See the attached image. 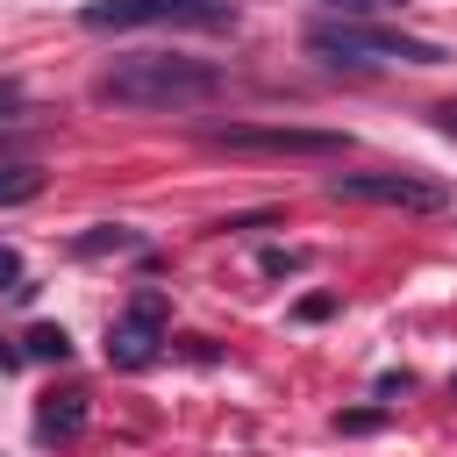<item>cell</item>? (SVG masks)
I'll return each instance as SVG.
<instances>
[{"instance_id":"cell-15","label":"cell","mask_w":457,"mask_h":457,"mask_svg":"<svg viewBox=\"0 0 457 457\" xmlns=\"http://www.w3.org/2000/svg\"><path fill=\"white\" fill-rule=\"evenodd\" d=\"M293 314H300V321H328V314H336V293H307Z\"/></svg>"},{"instance_id":"cell-20","label":"cell","mask_w":457,"mask_h":457,"mask_svg":"<svg viewBox=\"0 0 457 457\" xmlns=\"http://www.w3.org/2000/svg\"><path fill=\"white\" fill-rule=\"evenodd\" d=\"M450 400H457V371H450Z\"/></svg>"},{"instance_id":"cell-19","label":"cell","mask_w":457,"mask_h":457,"mask_svg":"<svg viewBox=\"0 0 457 457\" xmlns=\"http://www.w3.org/2000/svg\"><path fill=\"white\" fill-rule=\"evenodd\" d=\"M14 364H29V357H21V343H0V371H14Z\"/></svg>"},{"instance_id":"cell-18","label":"cell","mask_w":457,"mask_h":457,"mask_svg":"<svg viewBox=\"0 0 457 457\" xmlns=\"http://www.w3.org/2000/svg\"><path fill=\"white\" fill-rule=\"evenodd\" d=\"M378 393H386V400H393V393H414V371H386V378H378Z\"/></svg>"},{"instance_id":"cell-17","label":"cell","mask_w":457,"mask_h":457,"mask_svg":"<svg viewBox=\"0 0 457 457\" xmlns=\"http://www.w3.org/2000/svg\"><path fill=\"white\" fill-rule=\"evenodd\" d=\"M428 121H436V129L457 143V100H436V107H428Z\"/></svg>"},{"instance_id":"cell-4","label":"cell","mask_w":457,"mask_h":457,"mask_svg":"<svg viewBox=\"0 0 457 457\" xmlns=\"http://www.w3.org/2000/svg\"><path fill=\"white\" fill-rule=\"evenodd\" d=\"M328 193H336V200L400 207V214H436V207H450V186H443V179H421V171H328Z\"/></svg>"},{"instance_id":"cell-12","label":"cell","mask_w":457,"mask_h":457,"mask_svg":"<svg viewBox=\"0 0 457 457\" xmlns=\"http://www.w3.org/2000/svg\"><path fill=\"white\" fill-rule=\"evenodd\" d=\"M300 264H307V250H264V257H257L264 278H286V271H300Z\"/></svg>"},{"instance_id":"cell-6","label":"cell","mask_w":457,"mask_h":457,"mask_svg":"<svg viewBox=\"0 0 457 457\" xmlns=\"http://www.w3.org/2000/svg\"><path fill=\"white\" fill-rule=\"evenodd\" d=\"M164 321H171V293H136L129 300V314L107 328V364L114 371H150L157 357H164Z\"/></svg>"},{"instance_id":"cell-13","label":"cell","mask_w":457,"mask_h":457,"mask_svg":"<svg viewBox=\"0 0 457 457\" xmlns=\"http://www.w3.org/2000/svg\"><path fill=\"white\" fill-rule=\"evenodd\" d=\"M378 421H386V407H350V414H336L343 436H364V428H378Z\"/></svg>"},{"instance_id":"cell-1","label":"cell","mask_w":457,"mask_h":457,"mask_svg":"<svg viewBox=\"0 0 457 457\" xmlns=\"http://www.w3.org/2000/svg\"><path fill=\"white\" fill-rule=\"evenodd\" d=\"M221 93H228V71L207 57H179V50H136L93 79L100 107H136V114H186V107H207Z\"/></svg>"},{"instance_id":"cell-7","label":"cell","mask_w":457,"mask_h":457,"mask_svg":"<svg viewBox=\"0 0 457 457\" xmlns=\"http://www.w3.org/2000/svg\"><path fill=\"white\" fill-rule=\"evenodd\" d=\"M71 250H79V257H143V250H150V236H143V228H129V221H100V228L71 236Z\"/></svg>"},{"instance_id":"cell-11","label":"cell","mask_w":457,"mask_h":457,"mask_svg":"<svg viewBox=\"0 0 457 457\" xmlns=\"http://www.w3.org/2000/svg\"><path fill=\"white\" fill-rule=\"evenodd\" d=\"M328 14H343V21H378V14H393V7H407V0H321Z\"/></svg>"},{"instance_id":"cell-14","label":"cell","mask_w":457,"mask_h":457,"mask_svg":"<svg viewBox=\"0 0 457 457\" xmlns=\"http://www.w3.org/2000/svg\"><path fill=\"white\" fill-rule=\"evenodd\" d=\"M0 293H21V250L0 243Z\"/></svg>"},{"instance_id":"cell-8","label":"cell","mask_w":457,"mask_h":457,"mask_svg":"<svg viewBox=\"0 0 457 457\" xmlns=\"http://www.w3.org/2000/svg\"><path fill=\"white\" fill-rule=\"evenodd\" d=\"M86 436V393H57L36 407V443H71Z\"/></svg>"},{"instance_id":"cell-10","label":"cell","mask_w":457,"mask_h":457,"mask_svg":"<svg viewBox=\"0 0 457 457\" xmlns=\"http://www.w3.org/2000/svg\"><path fill=\"white\" fill-rule=\"evenodd\" d=\"M36 193H43V171H36V164H0V207L36 200Z\"/></svg>"},{"instance_id":"cell-16","label":"cell","mask_w":457,"mask_h":457,"mask_svg":"<svg viewBox=\"0 0 457 457\" xmlns=\"http://www.w3.org/2000/svg\"><path fill=\"white\" fill-rule=\"evenodd\" d=\"M29 107V93H21V79H0V121H14Z\"/></svg>"},{"instance_id":"cell-2","label":"cell","mask_w":457,"mask_h":457,"mask_svg":"<svg viewBox=\"0 0 457 457\" xmlns=\"http://www.w3.org/2000/svg\"><path fill=\"white\" fill-rule=\"evenodd\" d=\"M307 50L321 64H350V71H371V64H450V50L428 43V36H400L386 21H343V14L314 21L307 29Z\"/></svg>"},{"instance_id":"cell-3","label":"cell","mask_w":457,"mask_h":457,"mask_svg":"<svg viewBox=\"0 0 457 457\" xmlns=\"http://www.w3.org/2000/svg\"><path fill=\"white\" fill-rule=\"evenodd\" d=\"M79 21L86 29H150V21H171V29H228L236 21V0H86Z\"/></svg>"},{"instance_id":"cell-5","label":"cell","mask_w":457,"mask_h":457,"mask_svg":"<svg viewBox=\"0 0 457 457\" xmlns=\"http://www.w3.org/2000/svg\"><path fill=\"white\" fill-rule=\"evenodd\" d=\"M207 150H236V157H343L336 129H264V121H228L200 136Z\"/></svg>"},{"instance_id":"cell-9","label":"cell","mask_w":457,"mask_h":457,"mask_svg":"<svg viewBox=\"0 0 457 457\" xmlns=\"http://www.w3.org/2000/svg\"><path fill=\"white\" fill-rule=\"evenodd\" d=\"M21 357H29V364H64V357H71V336H64V321H36V328L21 336Z\"/></svg>"}]
</instances>
